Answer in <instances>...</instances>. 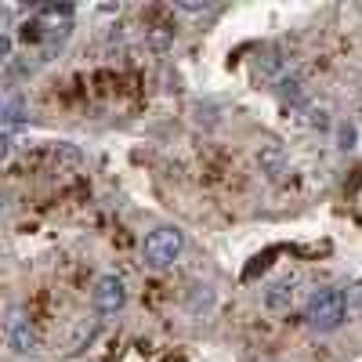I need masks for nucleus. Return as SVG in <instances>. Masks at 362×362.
Here are the masks:
<instances>
[{"mask_svg": "<svg viewBox=\"0 0 362 362\" xmlns=\"http://www.w3.org/2000/svg\"><path fill=\"white\" fill-rule=\"evenodd\" d=\"M254 156H257V167H261L268 177H283V174L290 170V160H286V153H283V145H276V141H264Z\"/></svg>", "mask_w": 362, "mask_h": 362, "instance_id": "7", "label": "nucleus"}, {"mask_svg": "<svg viewBox=\"0 0 362 362\" xmlns=\"http://www.w3.org/2000/svg\"><path fill=\"white\" fill-rule=\"evenodd\" d=\"M4 341H8V351L15 358H29L40 351V337H37V326L29 319L25 308H11L8 312V322H4Z\"/></svg>", "mask_w": 362, "mask_h": 362, "instance_id": "3", "label": "nucleus"}, {"mask_svg": "<svg viewBox=\"0 0 362 362\" xmlns=\"http://www.w3.org/2000/svg\"><path fill=\"white\" fill-rule=\"evenodd\" d=\"M25 116H29V105H25V98L11 90V95L4 98V134H8V138H11V134H15L22 124H25Z\"/></svg>", "mask_w": 362, "mask_h": 362, "instance_id": "8", "label": "nucleus"}, {"mask_svg": "<svg viewBox=\"0 0 362 362\" xmlns=\"http://www.w3.org/2000/svg\"><path fill=\"white\" fill-rule=\"evenodd\" d=\"M348 319V297L341 286H315L305 305V322L312 334H334Z\"/></svg>", "mask_w": 362, "mask_h": 362, "instance_id": "1", "label": "nucleus"}, {"mask_svg": "<svg viewBox=\"0 0 362 362\" xmlns=\"http://www.w3.org/2000/svg\"><path fill=\"white\" fill-rule=\"evenodd\" d=\"M181 254H185V232H181L177 225H156L141 239V261L153 272L174 268L181 261Z\"/></svg>", "mask_w": 362, "mask_h": 362, "instance_id": "2", "label": "nucleus"}, {"mask_svg": "<svg viewBox=\"0 0 362 362\" xmlns=\"http://www.w3.org/2000/svg\"><path fill=\"white\" fill-rule=\"evenodd\" d=\"M293 297H297V276H279V279H272L261 293L264 300V308L268 312H286L293 305Z\"/></svg>", "mask_w": 362, "mask_h": 362, "instance_id": "6", "label": "nucleus"}, {"mask_svg": "<svg viewBox=\"0 0 362 362\" xmlns=\"http://www.w3.org/2000/svg\"><path fill=\"white\" fill-rule=\"evenodd\" d=\"M69 22H73V11L69 8H44L33 18V29H37L40 40H54V37H66L69 33Z\"/></svg>", "mask_w": 362, "mask_h": 362, "instance_id": "5", "label": "nucleus"}, {"mask_svg": "<svg viewBox=\"0 0 362 362\" xmlns=\"http://www.w3.org/2000/svg\"><path fill=\"white\" fill-rule=\"evenodd\" d=\"M90 305H95L98 315H119L127 308V283L116 276V272H105V276L95 279L90 286Z\"/></svg>", "mask_w": 362, "mask_h": 362, "instance_id": "4", "label": "nucleus"}]
</instances>
